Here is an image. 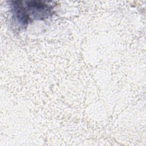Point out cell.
Returning a JSON list of instances; mask_svg holds the SVG:
<instances>
[{"label":"cell","mask_w":146,"mask_h":146,"mask_svg":"<svg viewBox=\"0 0 146 146\" xmlns=\"http://www.w3.org/2000/svg\"><path fill=\"white\" fill-rule=\"evenodd\" d=\"M11 9L13 19L24 26L33 19L46 18L52 14V7L47 2L41 1H12Z\"/></svg>","instance_id":"6da1fadb"}]
</instances>
